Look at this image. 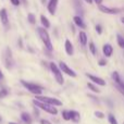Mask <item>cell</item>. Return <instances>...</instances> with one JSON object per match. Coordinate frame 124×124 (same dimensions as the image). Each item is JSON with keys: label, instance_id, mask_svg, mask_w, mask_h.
Wrapping results in <instances>:
<instances>
[{"label": "cell", "instance_id": "6da1fadb", "mask_svg": "<svg viewBox=\"0 0 124 124\" xmlns=\"http://www.w3.org/2000/svg\"><path fill=\"white\" fill-rule=\"evenodd\" d=\"M37 32H38V35H39V37H40V39L43 40L45 47L47 48L49 51H52L54 47H52V43H51V40H50V37H49V34H48L47 30L44 27H38L37 28Z\"/></svg>", "mask_w": 124, "mask_h": 124}, {"label": "cell", "instance_id": "7a4b0ae2", "mask_svg": "<svg viewBox=\"0 0 124 124\" xmlns=\"http://www.w3.org/2000/svg\"><path fill=\"white\" fill-rule=\"evenodd\" d=\"M33 103H34L37 108L44 110L45 112H47V113H49V114H52V116H57V114H58V110H57V108L54 107V106H50V105H47V103H44V102H41V101L36 100V99H34V100H33Z\"/></svg>", "mask_w": 124, "mask_h": 124}, {"label": "cell", "instance_id": "3957f363", "mask_svg": "<svg viewBox=\"0 0 124 124\" xmlns=\"http://www.w3.org/2000/svg\"><path fill=\"white\" fill-rule=\"evenodd\" d=\"M21 84L27 90H30L32 94H34L35 96H40L41 92H43V89H44V87H41V86L36 85V84H34V83H30V82L23 81V79L21 81Z\"/></svg>", "mask_w": 124, "mask_h": 124}, {"label": "cell", "instance_id": "277c9868", "mask_svg": "<svg viewBox=\"0 0 124 124\" xmlns=\"http://www.w3.org/2000/svg\"><path fill=\"white\" fill-rule=\"evenodd\" d=\"M35 99L38 101H41L44 103H47V105L54 106V107H60L62 106V101H60L57 98H52V97H47V96H36Z\"/></svg>", "mask_w": 124, "mask_h": 124}, {"label": "cell", "instance_id": "5b68a950", "mask_svg": "<svg viewBox=\"0 0 124 124\" xmlns=\"http://www.w3.org/2000/svg\"><path fill=\"white\" fill-rule=\"evenodd\" d=\"M49 66H50V70H51V72L54 73V78H56L57 83L60 84V85H63L64 78H63V76H62V72H61L60 69H59V66L57 65L54 62H51Z\"/></svg>", "mask_w": 124, "mask_h": 124}, {"label": "cell", "instance_id": "8992f818", "mask_svg": "<svg viewBox=\"0 0 124 124\" xmlns=\"http://www.w3.org/2000/svg\"><path fill=\"white\" fill-rule=\"evenodd\" d=\"M3 58H4V64H6L7 69H11L13 66V57H12L11 49L9 47H7L6 50H4Z\"/></svg>", "mask_w": 124, "mask_h": 124}, {"label": "cell", "instance_id": "52a82bcc", "mask_svg": "<svg viewBox=\"0 0 124 124\" xmlns=\"http://www.w3.org/2000/svg\"><path fill=\"white\" fill-rule=\"evenodd\" d=\"M59 69L62 71V72H64L66 75H69V76H71V77H76V73L74 72V71L72 70V69L70 68V66L68 65L66 63H64V62H60L59 63Z\"/></svg>", "mask_w": 124, "mask_h": 124}, {"label": "cell", "instance_id": "ba28073f", "mask_svg": "<svg viewBox=\"0 0 124 124\" xmlns=\"http://www.w3.org/2000/svg\"><path fill=\"white\" fill-rule=\"evenodd\" d=\"M98 9L101 11L102 13H106V14H116V13H120V9H116V8H111V7H107V6H100L98 7Z\"/></svg>", "mask_w": 124, "mask_h": 124}, {"label": "cell", "instance_id": "9c48e42d", "mask_svg": "<svg viewBox=\"0 0 124 124\" xmlns=\"http://www.w3.org/2000/svg\"><path fill=\"white\" fill-rule=\"evenodd\" d=\"M86 76H87L88 78H89L90 81L93 82V83L97 84V85H99V86H106V81H105V79H102V78H100V77L95 76V75L90 74V73H87V74H86Z\"/></svg>", "mask_w": 124, "mask_h": 124}, {"label": "cell", "instance_id": "30bf717a", "mask_svg": "<svg viewBox=\"0 0 124 124\" xmlns=\"http://www.w3.org/2000/svg\"><path fill=\"white\" fill-rule=\"evenodd\" d=\"M0 21H1L2 25L4 27H8L9 26V17H8V12H7L6 9H1L0 10Z\"/></svg>", "mask_w": 124, "mask_h": 124}, {"label": "cell", "instance_id": "8fae6325", "mask_svg": "<svg viewBox=\"0 0 124 124\" xmlns=\"http://www.w3.org/2000/svg\"><path fill=\"white\" fill-rule=\"evenodd\" d=\"M57 7H58V0H49L48 2V11L51 15L56 14Z\"/></svg>", "mask_w": 124, "mask_h": 124}, {"label": "cell", "instance_id": "7c38bea8", "mask_svg": "<svg viewBox=\"0 0 124 124\" xmlns=\"http://www.w3.org/2000/svg\"><path fill=\"white\" fill-rule=\"evenodd\" d=\"M64 47H65V52L69 56H72L74 54V48H73L72 43L70 41V39H65V43H64Z\"/></svg>", "mask_w": 124, "mask_h": 124}, {"label": "cell", "instance_id": "4fadbf2b", "mask_svg": "<svg viewBox=\"0 0 124 124\" xmlns=\"http://www.w3.org/2000/svg\"><path fill=\"white\" fill-rule=\"evenodd\" d=\"M102 52L106 57H111L112 54H113V48H112L111 45L106 44V45H103V47H102Z\"/></svg>", "mask_w": 124, "mask_h": 124}, {"label": "cell", "instance_id": "5bb4252c", "mask_svg": "<svg viewBox=\"0 0 124 124\" xmlns=\"http://www.w3.org/2000/svg\"><path fill=\"white\" fill-rule=\"evenodd\" d=\"M70 116H71V121H73L74 123H78L81 121V114H79V112L75 111V110H71Z\"/></svg>", "mask_w": 124, "mask_h": 124}, {"label": "cell", "instance_id": "9a60e30c", "mask_svg": "<svg viewBox=\"0 0 124 124\" xmlns=\"http://www.w3.org/2000/svg\"><path fill=\"white\" fill-rule=\"evenodd\" d=\"M21 120L23 121L25 124H32V122H33L32 116H31V114L27 113V112H22L21 113Z\"/></svg>", "mask_w": 124, "mask_h": 124}, {"label": "cell", "instance_id": "2e32d148", "mask_svg": "<svg viewBox=\"0 0 124 124\" xmlns=\"http://www.w3.org/2000/svg\"><path fill=\"white\" fill-rule=\"evenodd\" d=\"M73 21H74V23L76 24L78 27L81 28H86V24L84 23L83 19H82L81 16H78V15H76V16H74V19H73Z\"/></svg>", "mask_w": 124, "mask_h": 124}, {"label": "cell", "instance_id": "e0dca14e", "mask_svg": "<svg viewBox=\"0 0 124 124\" xmlns=\"http://www.w3.org/2000/svg\"><path fill=\"white\" fill-rule=\"evenodd\" d=\"M78 39H79V43L82 44L83 46H85L87 44V35H86L85 32H79V35H78Z\"/></svg>", "mask_w": 124, "mask_h": 124}, {"label": "cell", "instance_id": "ac0fdd59", "mask_svg": "<svg viewBox=\"0 0 124 124\" xmlns=\"http://www.w3.org/2000/svg\"><path fill=\"white\" fill-rule=\"evenodd\" d=\"M74 3H75V9H76L77 13H78V16H81V15H83L84 13V10H83V6H82V3L78 1V0H74Z\"/></svg>", "mask_w": 124, "mask_h": 124}, {"label": "cell", "instance_id": "d6986e66", "mask_svg": "<svg viewBox=\"0 0 124 124\" xmlns=\"http://www.w3.org/2000/svg\"><path fill=\"white\" fill-rule=\"evenodd\" d=\"M40 22L44 25V28H49L50 27V22L45 15H40Z\"/></svg>", "mask_w": 124, "mask_h": 124}, {"label": "cell", "instance_id": "ffe728a7", "mask_svg": "<svg viewBox=\"0 0 124 124\" xmlns=\"http://www.w3.org/2000/svg\"><path fill=\"white\" fill-rule=\"evenodd\" d=\"M108 121H109L110 124H119L118 123V120H116V118L112 113L108 114Z\"/></svg>", "mask_w": 124, "mask_h": 124}, {"label": "cell", "instance_id": "44dd1931", "mask_svg": "<svg viewBox=\"0 0 124 124\" xmlns=\"http://www.w3.org/2000/svg\"><path fill=\"white\" fill-rule=\"evenodd\" d=\"M87 87L89 88L90 90H93L94 93H96V94H97V93H100V89H99L97 86H95L93 83H88V84H87Z\"/></svg>", "mask_w": 124, "mask_h": 124}, {"label": "cell", "instance_id": "7402d4cb", "mask_svg": "<svg viewBox=\"0 0 124 124\" xmlns=\"http://www.w3.org/2000/svg\"><path fill=\"white\" fill-rule=\"evenodd\" d=\"M62 118H63V120H65V121H70L71 120L70 111H69V110H63V111H62Z\"/></svg>", "mask_w": 124, "mask_h": 124}, {"label": "cell", "instance_id": "603a6c76", "mask_svg": "<svg viewBox=\"0 0 124 124\" xmlns=\"http://www.w3.org/2000/svg\"><path fill=\"white\" fill-rule=\"evenodd\" d=\"M116 39H118V45L124 49V38L121 36V35H118V36H116Z\"/></svg>", "mask_w": 124, "mask_h": 124}, {"label": "cell", "instance_id": "cb8c5ba5", "mask_svg": "<svg viewBox=\"0 0 124 124\" xmlns=\"http://www.w3.org/2000/svg\"><path fill=\"white\" fill-rule=\"evenodd\" d=\"M89 50H90V52H92L94 56H96L97 49H96V46H95L94 43H89Z\"/></svg>", "mask_w": 124, "mask_h": 124}, {"label": "cell", "instance_id": "d4e9b609", "mask_svg": "<svg viewBox=\"0 0 124 124\" xmlns=\"http://www.w3.org/2000/svg\"><path fill=\"white\" fill-rule=\"evenodd\" d=\"M27 20L31 24H35V22H36V20H35V15L33 14V13H30V14L27 15Z\"/></svg>", "mask_w": 124, "mask_h": 124}, {"label": "cell", "instance_id": "484cf974", "mask_svg": "<svg viewBox=\"0 0 124 124\" xmlns=\"http://www.w3.org/2000/svg\"><path fill=\"white\" fill-rule=\"evenodd\" d=\"M8 90L6 89V88H2V89H0V99H2V98H4V97H7L8 96Z\"/></svg>", "mask_w": 124, "mask_h": 124}, {"label": "cell", "instance_id": "4316f807", "mask_svg": "<svg viewBox=\"0 0 124 124\" xmlns=\"http://www.w3.org/2000/svg\"><path fill=\"white\" fill-rule=\"evenodd\" d=\"M95 116H96L98 119H105V114L100 111H95Z\"/></svg>", "mask_w": 124, "mask_h": 124}, {"label": "cell", "instance_id": "83f0119b", "mask_svg": "<svg viewBox=\"0 0 124 124\" xmlns=\"http://www.w3.org/2000/svg\"><path fill=\"white\" fill-rule=\"evenodd\" d=\"M40 124H52L50 121H48V120H46V119H41L40 120V122H39Z\"/></svg>", "mask_w": 124, "mask_h": 124}, {"label": "cell", "instance_id": "f1b7e54d", "mask_svg": "<svg viewBox=\"0 0 124 124\" xmlns=\"http://www.w3.org/2000/svg\"><path fill=\"white\" fill-rule=\"evenodd\" d=\"M10 1H11V3H12L13 6H15V7L20 4V0H10Z\"/></svg>", "mask_w": 124, "mask_h": 124}, {"label": "cell", "instance_id": "f546056e", "mask_svg": "<svg viewBox=\"0 0 124 124\" xmlns=\"http://www.w3.org/2000/svg\"><path fill=\"white\" fill-rule=\"evenodd\" d=\"M96 31H97V33H98V34H101V32H102V28H101L100 25H97L96 26Z\"/></svg>", "mask_w": 124, "mask_h": 124}, {"label": "cell", "instance_id": "4dcf8cb0", "mask_svg": "<svg viewBox=\"0 0 124 124\" xmlns=\"http://www.w3.org/2000/svg\"><path fill=\"white\" fill-rule=\"evenodd\" d=\"M116 88H118L119 92H120L121 94H122L123 96H124V88H123V87H121V86H118V85H116Z\"/></svg>", "mask_w": 124, "mask_h": 124}, {"label": "cell", "instance_id": "1f68e13d", "mask_svg": "<svg viewBox=\"0 0 124 124\" xmlns=\"http://www.w3.org/2000/svg\"><path fill=\"white\" fill-rule=\"evenodd\" d=\"M106 64H107V61L106 60H100L99 61V65L102 66V65H106Z\"/></svg>", "mask_w": 124, "mask_h": 124}, {"label": "cell", "instance_id": "d6a6232c", "mask_svg": "<svg viewBox=\"0 0 124 124\" xmlns=\"http://www.w3.org/2000/svg\"><path fill=\"white\" fill-rule=\"evenodd\" d=\"M94 1L96 2V3L98 4V6H100V4H101V2H102V0H94Z\"/></svg>", "mask_w": 124, "mask_h": 124}, {"label": "cell", "instance_id": "836d02e7", "mask_svg": "<svg viewBox=\"0 0 124 124\" xmlns=\"http://www.w3.org/2000/svg\"><path fill=\"white\" fill-rule=\"evenodd\" d=\"M2 77H3V73H2L1 70H0V79H2Z\"/></svg>", "mask_w": 124, "mask_h": 124}, {"label": "cell", "instance_id": "e575fe53", "mask_svg": "<svg viewBox=\"0 0 124 124\" xmlns=\"http://www.w3.org/2000/svg\"><path fill=\"white\" fill-rule=\"evenodd\" d=\"M85 1H86V2H88V3H92L93 0H85Z\"/></svg>", "mask_w": 124, "mask_h": 124}, {"label": "cell", "instance_id": "d590c367", "mask_svg": "<svg viewBox=\"0 0 124 124\" xmlns=\"http://www.w3.org/2000/svg\"><path fill=\"white\" fill-rule=\"evenodd\" d=\"M9 124H17V123H15V122H9Z\"/></svg>", "mask_w": 124, "mask_h": 124}, {"label": "cell", "instance_id": "8d00e7d4", "mask_svg": "<svg viewBox=\"0 0 124 124\" xmlns=\"http://www.w3.org/2000/svg\"><path fill=\"white\" fill-rule=\"evenodd\" d=\"M121 21H122V23L124 24V17H122V20H121Z\"/></svg>", "mask_w": 124, "mask_h": 124}, {"label": "cell", "instance_id": "74e56055", "mask_svg": "<svg viewBox=\"0 0 124 124\" xmlns=\"http://www.w3.org/2000/svg\"><path fill=\"white\" fill-rule=\"evenodd\" d=\"M0 122H1V116H0Z\"/></svg>", "mask_w": 124, "mask_h": 124}, {"label": "cell", "instance_id": "f35d334b", "mask_svg": "<svg viewBox=\"0 0 124 124\" xmlns=\"http://www.w3.org/2000/svg\"><path fill=\"white\" fill-rule=\"evenodd\" d=\"M123 88H124V86H123Z\"/></svg>", "mask_w": 124, "mask_h": 124}, {"label": "cell", "instance_id": "ab89813d", "mask_svg": "<svg viewBox=\"0 0 124 124\" xmlns=\"http://www.w3.org/2000/svg\"><path fill=\"white\" fill-rule=\"evenodd\" d=\"M123 124H124V123H123Z\"/></svg>", "mask_w": 124, "mask_h": 124}]
</instances>
